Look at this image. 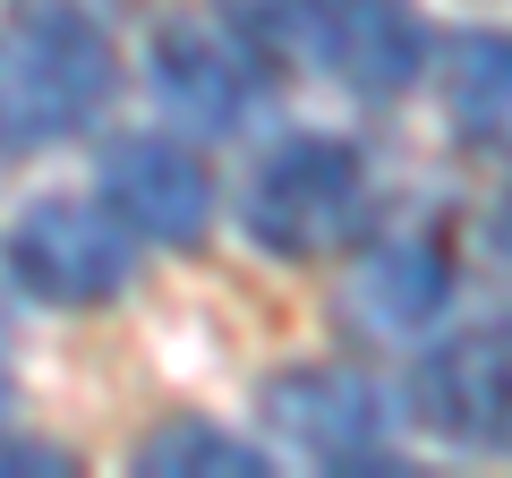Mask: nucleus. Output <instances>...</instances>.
<instances>
[{
	"instance_id": "nucleus-1",
	"label": "nucleus",
	"mask_w": 512,
	"mask_h": 478,
	"mask_svg": "<svg viewBox=\"0 0 512 478\" xmlns=\"http://www.w3.org/2000/svg\"><path fill=\"white\" fill-rule=\"evenodd\" d=\"M120 94V52L77 0H18L0 35V154H52L86 137Z\"/></svg>"
},
{
	"instance_id": "nucleus-2",
	"label": "nucleus",
	"mask_w": 512,
	"mask_h": 478,
	"mask_svg": "<svg viewBox=\"0 0 512 478\" xmlns=\"http://www.w3.org/2000/svg\"><path fill=\"white\" fill-rule=\"evenodd\" d=\"M367 214H376V180L350 137H282L239 197V231L282 265H325L359 248Z\"/></svg>"
},
{
	"instance_id": "nucleus-3",
	"label": "nucleus",
	"mask_w": 512,
	"mask_h": 478,
	"mask_svg": "<svg viewBox=\"0 0 512 478\" xmlns=\"http://www.w3.org/2000/svg\"><path fill=\"white\" fill-rule=\"evenodd\" d=\"M256 419L274 427L291 453H308L316 470H342V478H393L402 470L384 453L393 419H402L393 393L367 368H342V359H299V368L265 376L256 385Z\"/></svg>"
},
{
	"instance_id": "nucleus-4",
	"label": "nucleus",
	"mask_w": 512,
	"mask_h": 478,
	"mask_svg": "<svg viewBox=\"0 0 512 478\" xmlns=\"http://www.w3.org/2000/svg\"><path fill=\"white\" fill-rule=\"evenodd\" d=\"M0 274L35 308H111L137 282V239L103 197H35L0 239Z\"/></svg>"
},
{
	"instance_id": "nucleus-5",
	"label": "nucleus",
	"mask_w": 512,
	"mask_h": 478,
	"mask_svg": "<svg viewBox=\"0 0 512 478\" xmlns=\"http://www.w3.org/2000/svg\"><path fill=\"white\" fill-rule=\"evenodd\" d=\"M512 342L504 316L487 325H453V333H419V359H410V419L427 436H444L453 453L504 461L512 444Z\"/></svg>"
},
{
	"instance_id": "nucleus-6",
	"label": "nucleus",
	"mask_w": 512,
	"mask_h": 478,
	"mask_svg": "<svg viewBox=\"0 0 512 478\" xmlns=\"http://www.w3.org/2000/svg\"><path fill=\"white\" fill-rule=\"evenodd\" d=\"M146 77H154L163 120H171V129H188V137H205V146L248 137L256 120H265V103H274L265 60H256L231 26H205V18L163 26L154 52H146Z\"/></svg>"
},
{
	"instance_id": "nucleus-7",
	"label": "nucleus",
	"mask_w": 512,
	"mask_h": 478,
	"mask_svg": "<svg viewBox=\"0 0 512 478\" xmlns=\"http://www.w3.org/2000/svg\"><path fill=\"white\" fill-rule=\"evenodd\" d=\"M94 197L146 248H205V231L222 214V188L188 137H111L103 171H94Z\"/></svg>"
},
{
	"instance_id": "nucleus-8",
	"label": "nucleus",
	"mask_w": 512,
	"mask_h": 478,
	"mask_svg": "<svg viewBox=\"0 0 512 478\" xmlns=\"http://www.w3.org/2000/svg\"><path fill=\"white\" fill-rule=\"evenodd\" d=\"M299 52L350 94V103H402L436 60V35L410 0H316Z\"/></svg>"
},
{
	"instance_id": "nucleus-9",
	"label": "nucleus",
	"mask_w": 512,
	"mask_h": 478,
	"mask_svg": "<svg viewBox=\"0 0 512 478\" xmlns=\"http://www.w3.org/2000/svg\"><path fill=\"white\" fill-rule=\"evenodd\" d=\"M453 248H444V231H384L359 248V265H350L342 282V316L367 333V342H419V333L444 325V308H453Z\"/></svg>"
},
{
	"instance_id": "nucleus-10",
	"label": "nucleus",
	"mask_w": 512,
	"mask_h": 478,
	"mask_svg": "<svg viewBox=\"0 0 512 478\" xmlns=\"http://www.w3.org/2000/svg\"><path fill=\"white\" fill-rule=\"evenodd\" d=\"M444 120L470 154H504L512 129V69H504V35H461L453 43V77H444Z\"/></svg>"
},
{
	"instance_id": "nucleus-11",
	"label": "nucleus",
	"mask_w": 512,
	"mask_h": 478,
	"mask_svg": "<svg viewBox=\"0 0 512 478\" xmlns=\"http://www.w3.org/2000/svg\"><path fill=\"white\" fill-rule=\"evenodd\" d=\"M128 470H146V478H265V453L214 419H163L154 436H137Z\"/></svg>"
},
{
	"instance_id": "nucleus-12",
	"label": "nucleus",
	"mask_w": 512,
	"mask_h": 478,
	"mask_svg": "<svg viewBox=\"0 0 512 478\" xmlns=\"http://www.w3.org/2000/svg\"><path fill=\"white\" fill-rule=\"evenodd\" d=\"M308 9L316 0H222V26H231L256 60H282V52H299V35H308Z\"/></svg>"
},
{
	"instance_id": "nucleus-13",
	"label": "nucleus",
	"mask_w": 512,
	"mask_h": 478,
	"mask_svg": "<svg viewBox=\"0 0 512 478\" xmlns=\"http://www.w3.org/2000/svg\"><path fill=\"white\" fill-rule=\"evenodd\" d=\"M0 470H18V478H52V470H77L60 444H18L9 427H0Z\"/></svg>"
},
{
	"instance_id": "nucleus-14",
	"label": "nucleus",
	"mask_w": 512,
	"mask_h": 478,
	"mask_svg": "<svg viewBox=\"0 0 512 478\" xmlns=\"http://www.w3.org/2000/svg\"><path fill=\"white\" fill-rule=\"evenodd\" d=\"M9 410H18V385H9V368H0V427H9Z\"/></svg>"
}]
</instances>
